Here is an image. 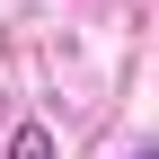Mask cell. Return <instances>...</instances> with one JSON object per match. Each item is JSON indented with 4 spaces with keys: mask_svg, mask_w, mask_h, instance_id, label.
Segmentation results:
<instances>
[{
    "mask_svg": "<svg viewBox=\"0 0 159 159\" xmlns=\"http://www.w3.org/2000/svg\"><path fill=\"white\" fill-rule=\"evenodd\" d=\"M9 159H53V133H44V124H18V133H9Z\"/></svg>",
    "mask_w": 159,
    "mask_h": 159,
    "instance_id": "6da1fadb",
    "label": "cell"
}]
</instances>
